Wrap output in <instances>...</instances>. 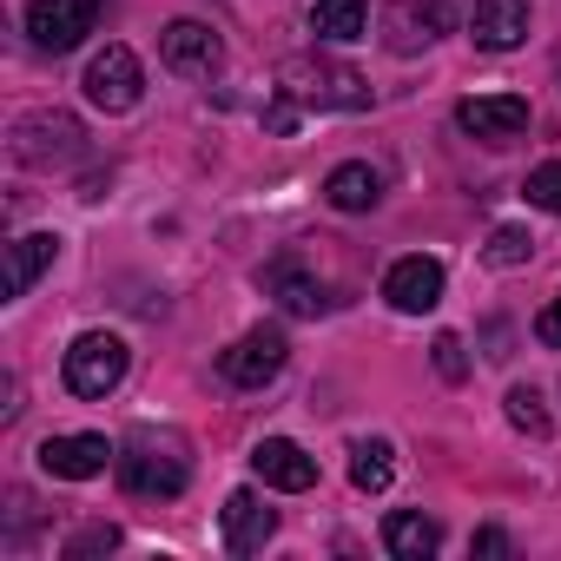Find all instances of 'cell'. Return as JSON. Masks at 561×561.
<instances>
[{
  "label": "cell",
  "instance_id": "83f0119b",
  "mask_svg": "<svg viewBox=\"0 0 561 561\" xmlns=\"http://www.w3.org/2000/svg\"><path fill=\"white\" fill-rule=\"evenodd\" d=\"M469 548H476V554H508V535H502V528H482Z\"/></svg>",
  "mask_w": 561,
  "mask_h": 561
},
{
  "label": "cell",
  "instance_id": "52a82bcc",
  "mask_svg": "<svg viewBox=\"0 0 561 561\" xmlns=\"http://www.w3.org/2000/svg\"><path fill=\"white\" fill-rule=\"evenodd\" d=\"M100 27V0H27V34L41 54H73Z\"/></svg>",
  "mask_w": 561,
  "mask_h": 561
},
{
  "label": "cell",
  "instance_id": "6da1fadb",
  "mask_svg": "<svg viewBox=\"0 0 561 561\" xmlns=\"http://www.w3.org/2000/svg\"><path fill=\"white\" fill-rule=\"evenodd\" d=\"M113 469H119V482L133 489V495H179L185 482H192V462H185V443L172 436V430H133L126 443H119V456H113Z\"/></svg>",
  "mask_w": 561,
  "mask_h": 561
},
{
  "label": "cell",
  "instance_id": "277c9868",
  "mask_svg": "<svg viewBox=\"0 0 561 561\" xmlns=\"http://www.w3.org/2000/svg\"><path fill=\"white\" fill-rule=\"evenodd\" d=\"M456 21H462V0H390L383 8V47L390 54H423Z\"/></svg>",
  "mask_w": 561,
  "mask_h": 561
},
{
  "label": "cell",
  "instance_id": "f1b7e54d",
  "mask_svg": "<svg viewBox=\"0 0 561 561\" xmlns=\"http://www.w3.org/2000/svg\"><path fill=\"white\" fill-rule=\"evenodd\" d=\"M554 73H561V60H554Z\"/></svg>",
  "mask_w": 561,
  "mask_h": 561
},
{
  "label": "cell",
  "instance_id": "603a6c76",
  "mask_svg": "<svg viewBox=\"0 0 561 561\" xmlns=\"http://www.w3.org/2000/svg\"><path fill=\"white\" fill-rule=\"evenodd\" d=\"M528 251H535V238H528L522 225H495V231H489V244H482V257H489L495 271H515V264H528Z\"/></svg>",
  "mask_w": 561,
  "mask_h": 561
},
{
  "label": "cell",
  "instance_id": "ac0fdd59",
  "mask_svg": "<svg viewBox=\"0 0 561 561\" xmlns=\"http://www.w3.org/2000/svg\"><path fill=\"white\" fill-rule=\"evenodd\" d=\"M324 198H331L337 211H370V205L383 198V172L364 165V159H344V165L324 179Z\"/></svg>",
  "mask_w": 561,
  "mask_h": 561
},
{
  "label": "cell",
  "instance_id": "30bf717a",
  "mask_svg": "<svg viewBox=\"0 0 561 561\" xmlns=\"http://www.w3.org/2000/svg\"><path fill=\"white\" fill-rule=\"evenodd\" d=\"M456 126H462L469 139H489V146L522 139V133H528V100H522V93H476V100L456 106Z\"/></svg>",
  "mask_w": 561,
  "mask_h": 561
},
{
  "label": "cell",
  "instance_id": "5b68a950",
  "mask_svg": "<svg viewBox=\"0 0 561 561\" xmlns=\"http://www.w3.org/2000/svg\"><path fill=\"white\" fill-rule=\"evenodd\" d=\"M285 364H291V344H285V331H271V324L244 331V337L218 357L225 383H238V390H264L271 377H285Z\"/></svg>",
  "mask_w": 561,
  "mask_h": 561
},
{
  "label": "cell",
  "instance_id": "d6986e66",
  "mask_svg": "<svg viewBox=\"0 0 561 561\" xmlns=\"http://www.w3.org/2000/svg\"><path fill=\"white\" fill-rule=\"evenodd\" d=\"M383 548H390L397 561H423V554L443 548V528H436L423 508H397V515L383 522Z\"/></svg>",
  "mask_w": 561,
  "mask_h": 561
},
{
  "label": "cell",
  "instance_id": "7c38bea8",
  "mask_svg": "<svg viewBox=\"0 0 561 561\" xmlns=\"http://www.w3.org/2000/svg\"><path fill=\"white\" fill-rule=\"evenodd\" d=\"M80 119L73 113H27L21 126H14V152L27 159V165H54V159H73L80 152Z\"/></svg>",
  "mask_w": 561,
  "mask_h": 561
},
{
  "label": "cell",
  "instance_id": "9c48e42d",
  "mask_svg": "<svg viewBox=\"0 0 561 561\" xmlns=\"http://www.w3.org/2000/svg\"><path fill=\"white\" fill-rule=\"evenodd\" d=\"M159 60H165L172 73H185V80H211V73L225 67V47H218V34H211L205 21H172V27L159 34Z\"/></svg>",
  "mask_w": 561,
  "mask_h": 561
},
{
  "label": "cell",
  "instance_id": "ba28073f",
  "mask_svg": "<svg viewBox=\"0 0 561 561\" xmlns=\"http://www.w3.org/2000/svg\"><path fill=\"white\" fill-rule=\"evenodd\" d=\"M383 298H390V311H403V318H423V311H436L443 305V264L436 257H397L390 271H383Z\"/></svg>",
  "mask_w": 561,
  "mask_h": 561
},
{
  "label": "cell",
  "instance_id": "8992f818",
  "mask_svg": "<svg viewBox=\"0 0 561 561\" xmlns=\"http://www.w3.org/2000/svg\"><path fill=\"white\" fill-rule=\"evenodd\" d=\"M87 100L100 106V113H133L139 106V93H146V73H139V54L133 47H100L93 60H87Z\"/></svg>",
  "mask_w": 561,
  "mask_h": 561
},
{
  "label": "cell",
  "instance_id": "e0dca14e",
  "mask_svg": "<svg viewBox=\"0 0 561 561\" xmlns=\"http://www.w3.org/2000/svg\"><path fill=\"white\" fill-rule=\"evenodd\" d=\"M54 257H60V238H54V231H27V238H14V244H8V298H27V291H34V277H41Z\"/></svg>",
  "mask_w": 561,
  "mask_h": 561
},
{
  "label": "cell",
  "instance_id": "3957f363",
  "mask_svg": "<svg viewBox=\"0 0 561 561\" xmlns=\"http://www.w3.org/2000/svg\"><path fill=\"white\" fill-rule=\"evenodd\" d=\"M126 364H133V351H126L119 331H87L67 351V390L87 397V403H100V397H113L126 383Z\"/></svg>",
  "mask_w": 561,
  "mask_h": 561
},
{
  "label": "cell",
  "instance_id": "9a60e30c",
  "mask_svg": "<svg viewBox=\"0 0 561 561\" xmlns=\"http://www.w3.org/2000/svg\"><path fill=\"white\" fill-rule=\"evenodd\" d=\"M218 522H225V548H231V554H257V548L277 535V515L257 502V489H231Z\"/></svg>",
  "mask_w": 561,
  "mask_h": 561
},
{
  "label": "cell",
  "instance_id": "4fadbf2b",
  "mask_svg": "<svg viewBox=\"0 0 561 561\" xmlns=\"http://www.w3.org/2000/svg\"><path fill=\"white\" fill-rule=\"evenodd\" d=\"M119 449L106 443V436H47L41 443V469L47 476H60V482H93V476H106V462H113Z\"/></svg>",
  "mask_w": 561,
  "mask_h": 561
},
{
  "label": "cell",
  "instance_id": "7a4b0ae2",
  "mask_svg": "<svg viewBox=\"0 0 561 561\" xmlns=\"http://www.w3.org/2000/svg\"><path fill=\"white\" fill-rule=\"evenodd\" d=\"M277 93L298 106H318V113H364L370 106V80L337 67V60H285L277 67Z\"/></svg>",
  "mask_w": 561,
  "mask_h": 561
},
{
  "label": "cell",
  "instance_id": "cb8c5ba5",
  "mask_svg": "<svg viewBox=\"0 0 561 561\" xmlns=\"http://www.w3.org/2000/svg\"><path fill=\"white\" fill-rule=\"evenodd\" d=\"M430 357H436V377H443V383H462V377H469V351H462V337H456V331H436Z\"/></svg>",
  "mask_w": 561,
  "mask_h": 561
},
{
  "label": "cell",
  "instance_id": "2e32d148",
  "mask_svg": "<svg viewBox=\"0 0 561 561\" xmlns=\"http://www.w3.org/2000/svg\"><path fill=\"white\" fill-rule=\"evenodd\" d=\"M264 291H271L277 305H285L291 318H318V311H331V291L318 285V277H311V271H298V264H285V257H277V264L264 271Z\"/></svg>",
  "mask_w": 561,
  "mask_h": 561
},
{
  "label": "cell",
  "instance_id": "4316f807",
  "mask_svg": "<svg viewBox=\"0 0 561 561\" xmlns=\"http://www.w3.org/2000/svg\"><path fill=\"white\" fill-rule=\"evenodd\" d=\"M535 337H541L548 351H561V291H554V305H548V311L535 318Z\"/></svg>",
  "mask_w": 561,
  "mask_h": 561
},
{
  "label": "cell",
  "instance_id": "7402d4cb",
  "mask_svg": "<svg viewBox=\"0 0 561 561\" xmlns=\"http://www.w3.org/2000/svg\"><path fill=\"white\" fill-rule=\"evenodd\" d=\"M502 410H508V423H515L522 436H535V443L548 436V410H541V390H535V383H515V390L502 397Z\"/></svg>",
  "mask_w": 561,
  "mask_h": 561
},
{
  "label": "cell",
  "instance_id": "484cf974",
  "mask_svg": "<svg viewBox=\"0 0 561 561\" xmlns=\"http://www.w3.org/2000/svg\"><path fill=\"white\" fill-rule=\"evenodd\" d=\"M119 548V528L113 522H87L73 541H67V561H87V554H113Z\"/></svg>",
  "mask_w": 561,
  "mask_h": 561
},
{
  "label": "cell",
  "instance_id": "ffe728a7",
  "mask_svg": "<svg viewBox=\"0 0 561 561\" xmlns=\"http://www.w3.org/2000/svg\"><path fill=\"white\" fill-rule=\"evenodd\" d=\"M311 34L331 41V47L364 41L370 34V8H364V0H318V8H311Z\"/></svg>",
  "mask_w": 561,
  "mask_h": 561
},
{
  "label": "cell",
  "instance_id": "5bb4252c",
  "mask_svg": "<svg viewBox=\"0 0 561 561\" xmlns=\"http://www.w3.org/2000/svg\"><path fill=\"white\" fill-rule=\"evenodd\" d=\"M469 41L482 54H508L528 41V0H476L469 8Z\"/></svg>",
  "mask_w": 561,
  "mask_h": 561
},
{
  "label": "cell",
  "instance_id": "d4e9b609",
  "mask_svg": "<svg viewBox=\"0 0 561 561\" xmlns=\"http://www.w3.org/2000/svg\"><path fill=\"white\" fill-rule=\"evenodd\" d=\"M522 198H528V205H541V211H561V159L535 165V172H528V185H522Z\"/></svg>",
  "mask_w": 561,
  "mask_h": 561
},
{
  "label": "cell",
  "instance_id": "8fae6325",
  "mask_svg": "<svg viewBox=\"0 0 561 561\" xmlns=\"http://www.w3.org/2000/svg\"><path fill=\"white\" fill-rule=\"evenodd\" d=\"M251 476H257L264 489L305 495V489H318V456H305L291 436H264V443L251 449Z\"/></svg>",
  "mask_w": 561,
  "mask_h": 561
},
{
  "label": "cell",
  "instance_id": "44dd1931",
  "mask_svg": "<svg viewBox=\"0 0 561 561\" xmlns=\"http://www.w3.org/2000/svg\"><path fill=\"white\" fill-rule=\"evenodd\" d=\"M390 476H397V449H390L383 436H364V443L351 449V482H357L364 495H383Z\"/></svg>",
  "mask_w": 561,
  "mask_h": 561
}]
</instances>
